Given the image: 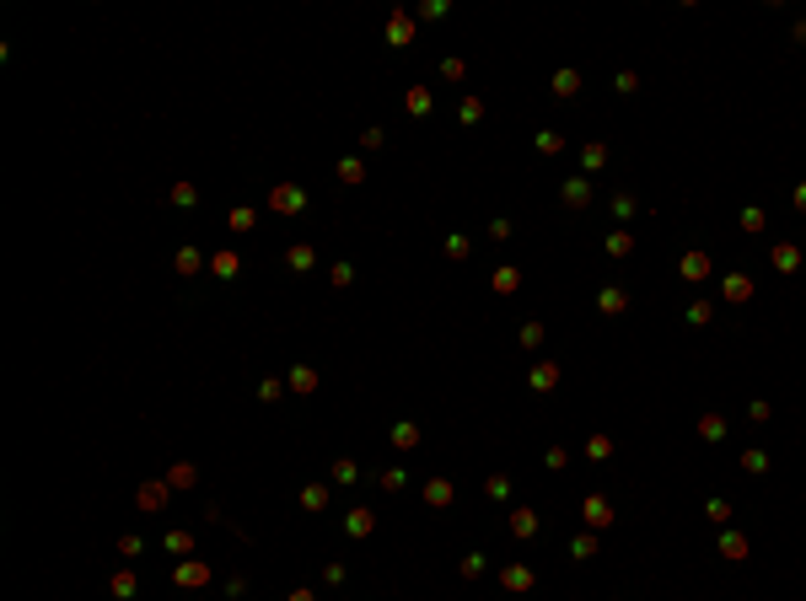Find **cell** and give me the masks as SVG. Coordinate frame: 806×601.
<instances>
[{"instance_id":"44","label":"cell","mask_w":806,"mask_h":601,"mask_svg":"<svg viewBox=\"0 0 806 601\" xmlns=\"http://www.w3.org/2000/svg\"><path fill=\"white\" fill-rule=\"evenodd\" d=\"M709 317H715V300H694L688 306V323H709Z\"/></svg>"},{"instance_id":"37","label":"cell","mask_w":806,"mask_h":601,"mask_svg":"<svg viewBox=\"0 0 806 601\" xmlns=\"http://www.w3.org/2000/svg\"><path fill=\"white\" fill-rule=\"evenodd\" d=\"M113 596H119V601L134 596V575H129V569H119V575H113Z\"/></svg>"},{"instance_id":"27","label":"cell","mask_w":806,"mask_h":601,"mask_svg":"<svg viewBox=\"0 0 806 601\" xmlns=\"http://www.w3.org/2000/svg\"><path fill=\"white\" fill-rule=\"evenodd\" d=\"M484 119V102H478V97H463V102H457V124H478Z\"/></svg>"},{"instance_id":"39","label":"cell","mask_w":806,"mask_h":601,"mask_svg":"<svg viewBox=\"0 0 806 601\" xmlns=\"http://www.w3.org/2000/svg\"><path fill=\"white\" fill-rule=\"evenodd\" d=\"M484 494H489V499H511V478H500V472H495V478L484 483Z\"/></svg>"},{"instance_id":"31","label":"cell","mask_w":806,"mask_h":601,"mask_svg":"<svg viewBox=\"0 0 806 601\" xmlns=\"http://www.w3.org/2000/svg\"><path fill=\"white\" fill-rule=\"evenodd\" d=\"M360 178H366L360 156H344V161H339V183H360Z\"/></svg>"},{"instance_id":"19","label":"cell","mask_w":806,"mask_h":601,"mask_svg":"<svg viewBox=\"0 0 806 601\" xmlns=\"http://www.w3.org/2000/svg\"><path fill=\"white\" fill-rule=\"evenodd\" d=\"M699 440H709V445L726 440V419H721V413H704V419H699Z\"/></svg>"},{"instance_id":"34","label":"cell","mask_w":806,"mask_h":601,"mask_svg":"<svg viewBox=\"0 0 806 601\" xmlns=\"http://www.w3.org/2000/svg\"><path fill=\"white\" fill-rule=\"evenodd\" d=\"M742 231H747V237H758V231H763V210H758V205L742 210Z\"/></svg>"},{"instance_id":"35","label":"cell","mask_w":806,"mask_h":601,"mask_svg":"<svg viewBox=\"0 0 806 601\" xmlns=\"http://www.w3.org/2000/svg\"><path fill=\"white\" fill-rule=\"evenodd\" d=\"M543 338H549V327H543V323H527L522 327V349H537Z\"/></svg>"},{"instance_id":"26","label":"cell","mask_w":806,"mask_h":601,"mask_svg":"<svg viewBox=\"0 0 806 601\" xmlns=\"http://www.w3.org/2000/svg\"><path fill=\"white\" fill-rule=\"evenodd\" d=\"M581 167H586V172H602V167H608V145H586V151H581Z\"/></svg>"},{"instance_id":"41","label":"cell","mask_w":806,"mask_h":601,"mask_svg":"<svg viewBox=\"0 0 806 601\" xmlns=\"http://www.w3.org/2000/svg\"><path fill=\"white\" fill-rule=\"evenodd\" d=\"M570 558H597V537H575L570 542Z\"/></svg>"},{"instance_id":"9","label":"cell","mask_w":806,"mask_h":601,"mask_svg":"<svg viewBox=\"0 0 806 601\" xmlns=\"http://www.w3.org/2000/svg\"><path fill=\"white\" fill-rule=\"evenodd\" d=\"M344 531H350V537H371V531H377V516H371L366 505H360V510H350V521H344Z\"/></svg>"},{"instance_id":"17","label":"cell","mask_w":806,"mask_h":601,"mask_svg":"<svg viewBox=\"0 0 806 601\" xmlns=\"http://www.w3.org/2000/svg\"><path fill=\"white\" fill-rule=\"evenodd\" d=\"M608 210H613V220H635V210H640V205H635V193H623V188H618V193L608 199Z\"/></svg>"},{"instance_id":"47","label":"cell","mask_w":806,"mask_h":601,"mask_svg":"<svg viewBox=\"0 0 806 601\" xmlns=\"http://www.w3.org/2000/svg\"><path fill=\"white\" fill-rule=\"evenodd\" d=\"M194 199H199L194 183H178V188H172V205H194Z\"/></svg>"},{"instance_id":"50","label":"cell","mask_w":806,"mask_h":601,"mask_svg":"<svg viewBox=\"0 0 806 601\" xmlns=\"http://www.w3.org/2000/svg\"><path fill=\"white\" fill-rule=\"evenodd\" d=\"M446 253H452V258H468L473 247H468V237H446Z\"/></svg>"},{"instance_id":"38","label":"cell","mask_w":806,"mask_h":601,"mask_svg":"<svg viewBox=\"0 0 806 601\" xmlns=\"http://www.w3.org/2000/svg\"><path fill=\"white\" fill-rule=\"evenodd\" d=\"M537 151H543V156H559V151H564V134H549V129H543V134H537Z\"/></svg>"},{"instance_id":"55","label":"cell","mask_w":806,"mask_h":601,"mask_svg":"<svg viewBox=\"0 0 806 601\" xmlns=\"http://www.w3.org/2000/svg\"><path fill=\"white\" fill-rule=\"evenodd\" d=\"M285 601H318V596H312V590H291Z\"/></svg>"},{"instance_id":"45","label":"cell","mask_w":806,"mask_h":601,"mask_svg":"<svg viewBox=\"0 0 806 601\" xmlns=\"http://www.w3.org/2000/svg\"><path fill=\"white\" fill-rule=\"evenodd\" d=\"M742 467L747 472H769V457H763V451H742Z\"/></svg>"},{"instance_id":"13","label":"cell","mask_w":806,"mask_h":601,"mask_svg":"<svg viewBox=\"0 0 806 601\" xmlns=\"http://www.w3.org/2000/svg\"><path fill=\"white\" fill-rule=\"evenodd\" d=\"M392 445H398V451H414V445H419V424L398 419V424H392Z\"/></svg>"},{"instance_id":"36","label":"cell","mask_w":806,"mask_h":601,"mask_svg":"<svg viewBox=\"0 0 806 601\" xmlns=\"http://www.w3.org/2000/svg\"><path fill=\"white\" fill-rule=\"evenodd\" d=\"M328 478H333V483H355L360 472H355V462H350V457H339V462H333V472H328Z\"/></svg>"},{"instance_id":"49","label":"cell","mask_w":806,"mask_h":601,"mask_svg":"<svg viewBox=\"0 0 806 601\" xmlns=\"http://www.w3.org/2000/svg\"><path fill=\"white\" fill-rule=\"evenodd\" d=\"M280 392H285V381H274V376H269V381H258V397H264V403H274Z\"/></svg>"},{"instance_id":"53","label":"cell","mask_w":806,"mask_h":601,"mask_svg":"<svg viewBox=\"0 0 806 601\" xmlns=\"http://www.w3.org/2000/svg\"><path fill=\"white\" fill-rule=\"evenodd\" d=\"M328 279H333V285H350L355 269H350V264H333V269H328Z\"/></svg>"},{"instance_id":"23","label":"cell","mask_w":806,"mask_h":601,"mask_svg":"<svg viewBox=\"0 0 806 601\" xmlns=\"http://www.w3.org/2000/svg\"><path fill=\"white\" fill-rule=\"evenodd\" d=\"M237 269H242L237 253H215V258H210V274H220V279H237Z\"/></svg>"},{"instance_id":"12","label":"cell","mask_w":806,"mask_h":601,"mask_svg":"<svg viewBox=\"0 0 806 601\" xmlns=\"http://www.w3.org/2000/svg\"><path fill=\"white\" fill-rule=\"evenodd\" d=\"M554 386H559V365H532V392H554Z\"/></svg>"},{"instance_id":"6","label":"cell","mask_w":806,"mask_h":601,"mask_svg":"<svg viewBox=\"0 0 806 601\" xmlns=\"http://www.w3.org/2000/svg\"><path fill=\"white\" fill-rule=\"evenodd\" d=\"M586 205H591V183L570 178V183H564V210H586Z\"/></svg>"},{"instance_id":"51","label":"cell","mask_w":806,"mask_h":601,"mask_svg":"<svg viewBox=\"0 0 806 601\" xmlns=\"http://www.w3.org/2000/svg\"><path fill=\"white\" fill-rule=\"evenodd\" d=\"M403 478H409L403 467H387V472H382V489H403Z\"/></svg>"},{"instance_id":"1","label":"cell","mask_w":806,"mask_h":601,"mask_svg":"<svg viewBox=\"0 0 806 601\" xmlns=\"http://www.w3.org/2000/svg\"><path fill=\"white\" fill-rule=\"evenodd\" d=\"M581 521H586L591 531L613 526V505H608V499H602V494H586V499H581Z\"/></svg>"},{"instance_id":"25","label":"cell","mask_w":806,"mask_h":601,"mask_svg":"<svg viewBox=\"0 0 806 601\" xmlns=\"http://www.w3.org/2000/svg\"><path fill=\"white\" fill-rule=\"evenodd\" d=\"M709 269H715V264H709V253H688L683 258V279H704Z\"/></svg>"},{"instance_id":"28","label":"cell","mask_w":806,"mask_h":601,"mask_svg":"<svg viewBox=\"0 0 806 601\" xmlns=\"http://www.w3.org/2000/svg\"><path fill=\"white\" fill-rule=\"evenodd\" d=\"M586 457L591 462H608L613 457V435H591V440H586Z\"/></svg>"},{"instance_id":"33","label":"cell","mask_w":806,"mask_h":601,"mask_svg":"<svg viewBox=\"0 0 806 601\" xmlns=\"http://www.w3.org/2000/svg\"><path fill=\"white\" fill-rule=\"evenodd\" d=\"M403 108H409V113H430V92H425V86H414V92L403 97Z\"/></svg>"},{"instance_id":"16","label":"cell","mask_w":806,"mask_h":601,"mask_svg":"<svg viewBox=\"0 0 806 601\" xmlns=\"http://www.w3.org/2000/svg\"><path fill=\"white\" fill-rule=\"evenodd\" d=\"M425 499H430L436 510H446V505H452V483H446V478H430V483H425Z\"/></svg>"},{"instance_id":"4","label":"cell","mask_w":806,"mask_h":601,"mask_svg":"<svg viewBox=\"0 0 806 601\" xmlns=\"http://www.w3.org/2000/svg\"><path fill=\"white\" fill-rule=\"evenodd\" d=\"M409 38H414V16H409V11H392V22H387V43H392V48H403Z\"/></svg>"},{"instance_id":"10","label":"cell","mask_w":806,"mask_h":601,"mask_svg":"<svg viewBox=\"0 0 806 601\" xmlns=\"http://www.w3.org/2000/svg\"><path fill=\"white\" fill-rule=\"evenodd\" d=\"M269 205H274V210H291V215H296V210H306V193H301V188H274V193H269Z\"/></svg>"},{"instance_id":"21","label":"cell","mask_w":806,"mask_h":601,"mask_svg":"<svg viewBox=\"0 0 806 601\" xmlns=\"http://www.w3.org/2000/svg\"><path fill=\"white\" fill-rule=\"evenodd\" d=\"M291 392H318V371H312V365H296V371H291Z\"/></svg>"},{"instance_id":"43","label":"cell","mask_w":806,"mask_h":601,"mask_svg":"<svg viewBox=\"0 0 806 601\" xmlns=\"http://www.w3.org/2000/svg\"><path fill=\"white\" fill-rule=\"evenodd\" d=\"M167 553H194V537H188V531H172V537H167Z\"/></svg>"},{"instance_id":"24","label":"cell","mask_w":806,"mask_h":601,"mask_svg":"<svg viewBox=\"0 0 806 601\" xmlns=\"http://www.w3.org/2000/svg\"><path fill=\"white\" fill-rule=\"evenodd\" d=\"M537 531V510H511V537H532Z\"/></svg>"},{"instance_id":"22","label":"cell","mask_w":806,"mask_h":601,"mask_svg":"<svg viewBox=\"0 0 806 601\" xmlns=\"http://www.w3.org/2000/svg\"><path fill=\"white\" fill-rule=\"evenodd\" d=\"M167 483H172V489H194V483H199V467H194V462H178V467L167 472Z\"/></svg>"},{"instance_id":"56","label":"cell","mask_w":806,"mask_h":601,"mask_svg":"<svg viewBox=\"0 0 806 601\" xmlns=\"http://www.w3.org/2000/svg\"><path fill=\"white\" fill-rule=\"evenodd\" d=\"M795 43H806V22H795Z\"/></svg>"},{"instance_id":"2","label":"cell","mask_w":806,"mask_h":601,"mask_svg":"<svg viewBox=\"0 0 806 601\" xmlns=\"http://www.w3.org/2000/svg\"><path fill=\"white\" fill-rule=\"evenodd\" d=\"M597 312H602V317H618V312H629V290H618V285L597 290Z\"/></svg>"},{"instance_id":"30","label":"cell","mask_w":806,"mask_h":601,"mask_svg":"<svg viewBox=\"0 0 806 601\" xmlns=\"http://www.w3.org/2000/svg\"><path fill=\"white\" fill-rule=\"evenodd\" d=\"M199 269H205L199 247H183V253H178V274H199Z\"/></svg>"},{"instance_id":"8","label":"cell","mask_w":806,"mask_h":601,"mask_svg":"<svg viewBox=\"0 0 806 601\" xmlns=\"http://www.w3.org/2000/svg\"><path fill=\"white\" fill-rule=\"evenodd\" d=\"M489 285L500 290V296H516V290H522V269H511V264L495 269V274H489Z\"/></svg>"},{"instance_id":"46","label":"cell","mask_w":806,"mask_h":601,"mask_svg":"<svg viewBox=\"0 0 806 601\" xmlns=\"http://www.w3.org/2000/svg\"><path fill=\"white\" fill-rule=\"evenodd\" d=\"M253 210H232V220H226V226H232V231H253Z\"/></svg>"},{"instance_id":"15","label":"cell","mask_w":806,"mask_h":601,"mask_svg":"<svg viewBox=\"0 0 806 601\" xmlns=\"http://www.w3.org/2000/svg\"><path fill=\"white\" fill-rule=\"evenodd\" d=\"M549 92H554V97H575V92H581V70H559V75L549 81Z\"/></svg>"},{"instance_id":"29","label":"cell","mask_w":806,"mask_h":601,"mask_svg":"<svg viewBox=\"0 0 806 601\" xmlns=\"http://www.w3.org/2000/svg\"><path fill=\"white\" fill-rule=\"evenodd\" d=\"M301 505H306V510H323V505H328V483H312V489H301Z\"/></svg>"},{"instance_id":"14","label":"cell","mask_w":806,"mask_h":601,"mask_svg":"<svg viewBox=\"0 0 806 601\" xmlns=\"http://www.w3.org/2000/svg\"><path fill=\"white\" fill-rule=\"evenodd\" d=\"M721 553L731 558V564H742V558H747V537H742V531H721Z\"/></svg>"},{"instance_id":"18","label":"cell","mask_w":806,"mask_h":601,"mask_svg":"<svg viewBox=\"0 0 806 601\" xmlns=\"http://www.w3.org/2000/svg\"><path fill=\"white\" fill-rule=\"evenodd\" d=\"M285 264H291V269H296V274H306V269L318 264V253H312V247H306V242H296L291 253H285Z\"/></svg>"},{"instance_id":"42","label":"cell","mask_w":806,"mask_h":601,"mask_svg":"<svg viewBox=\"0 0 806 601\" xmlns=\"http://www.w3.org/2000/svg\"><path fill=\"white\" fill-rule=\"evenodd\" d=\"M613 92L635 97V92H640V75H635V70H618V81H613Z\"/></svg>"},{"instance_id":"3","label":"cell","mask_w":806,"mask_h":601,"mask_svg":"<svg viewBox=\"0 0 806 601\" xmlns=\"http://www.w3.org/2000/svg\"><path fill=\"white\" fill-rule=\"evenodd\" d=\"M721 296L731 300V306H742V300H753V279H747V274H726L721 279Z\"/></svg>"},{"instance_id":"54","label":"cell","mask_w":806,"mask_h":601,"mask_svg":"<svg viewBox=\"0 0 806 601\" xmlns=\"http://www.w3.org/2000/svg\"><path fill=\"white\" fill-rule=\"evenodd\" d=\"M790 199H795V210H801V215H806V183H801V188L790 193Z\"/></svg>"},{"instance_id":"48","label":"cell","mask_w":806,"mask_h":601,"mask_svg":"<svg viewBox=\"0 0 806 601\" xmlns=\"http://www.w3.org/2000/svg\"><path fill=\"white\" fill-rule=\"evenodd\" d=\"M441 75H446V81H463L468 65H463V60H441Z\"/></svg>"},{"instance_id":"5","label":"cell","mask_w":806,"mask_h":601,"mask_svg":"<svg viewBox=\"0 0 806 601\" xmlns=\"http://www.w3.org/2000/svg\"><path fill=\"white\" fill-rule=\"evenodd\" d=\"M178 585H210V564L205 558H183L178 564Z\"/></svg>"},{"instance_id":"11","label":"cell","mask_w":806,"mask_h":601,"mask_svg":"<svg viewBox=\"0 0 806 601\" xmlns=\"http://www.w3.org/2000/svg\"><path fill=\"white\" fill-rule=\"evenodd\" d=\"M769 258H774V269H780V274H795V269H801V247H790V242H780Z\"/></svg>"},{"instance_id":"52","label":"cell","mask_w":806,"mask_h":601,"mask_svg":"<svg viewBox=\"0 0 806 601\" xmlns=\"http://www.w3.org/2000/svg\"><path fill=\"white\" fill-rule=\"evenodd\" d=\"M463 575H468V580L484 575V553H468V558H463Z\"/></svg>"},{"instance_id":"7","label":"cell","mask_w":806,"mask_h":601,"mask_svg":"<svg viewBox=\"0 0 806 601\" xmlns=\"http://www.w3.org/2000/svg\"><path fill=\"white\" fill-rule=\"evenodd\" d=\"M500 585L505 590H532V569H527V564H505L500 569Z\"/></svg>"},{"instance_id":"20","label":"cell","mask_w":806,"mask_h":601,"mask_svg":"<svg viewBox=\"0 0 806 601\" xmlns=\"http://www.w3.org/2000/svg\"><path fill=\"white\" fill-rule=\"evenodd\" d=\"M167 494H172V483H167V478H161V483H146V489H140V505L156 510V505H167Z\"/></svg>"},{"instance_id":"40","label":"cell","mask_w":806,"mask_h":601,"mask_svg":"<svg viewBox=\"0 0 806 601\" xmlns=\"http://www.w3.org/2000/svg\"><path fill=\"white\" fill-rule=\"evenodd\" d=\"M704 516L715 521V526H726V521H731V505H726V499H709V505H704Z\"/></svg>"},{"instance_id":"32","label":"cell","mask_w":806,"mask_h":601,"mask_svg":"<svg viewBox=\"0 0 806 601\" xmlns=\"http://www.w3.org/2000/svg\"><path fill=\"white\" fill-rule=\"evenodd\" d=\"M608 253H613V258L635 253V237H629V231H613V237H608Z\"/></svg>"}]
</instances>
